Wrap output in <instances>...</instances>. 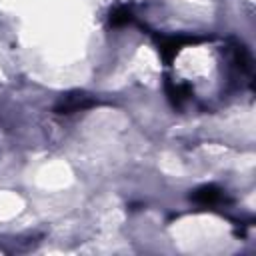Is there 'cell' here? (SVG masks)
<instances>
[{
  "label": "cell",
  "mask_w": 256,
  "mask_h": 256,
  "mask_svg": "<svg viewBox=\"0 0 256 256\" xmlns=\"http://www.w3.org/2000/svg\"><path fill=\"white\" fill-rule=\"evenodd\" d=\"M92 98L86 96V94H72V96H64L60 100V104L56 106V112L60 114H70V112H76V110H82V108H88L92 106Z\"/></svg>",
  "instance_id": "cell-1"
},
{
  "label": "cell",
  "mask_w": 256,
  "mask_h": 256,
  "mask_svg": "<svg viewBox=\"0 0 256 256\" xmlns=\"http://www.w3.org/2000/svg\"><path fill=\"white\" fill-rule=\"evenodd\" d=\"M188 42H194V38H186V36H170V38H164L160 42V54L164 56V60H172L184 44Z\"/></svg>",
  "instance_id": "cell-2"
},
{
  "label": "cell",
  "mask_w": 256,
  "mask_h": 256,
  "mask_svg": "<svg viewBox=\"0 0 256 256\" xmlns=\"http://www.w3.org/2000/svg\"><path fill=\"white\" fill-rule=\"evenodd\" d=\"M222 192L216 188V186H202L198 188L194 194H192V200L202 204V206H214L218 202H222Z\"/></svg>",
  "instance_id": "cell-3"
},
{
  "label": "cell",
  "mask_w": 256,
  "mask_h": 256,
  "mask_svg": "<svg viewBox=\"0 0 256 256\" xmlns=\"http://www.w3.org/2000/svg\"><path fill=\"white\" fill-rule=\"evenodd\" d=\"M110 22H112V26H122V24H128L130 22V12H128V8H116L112 14H110Z\"/></svg>",
  "instance_id": "cell-4"
}]
</instances>
